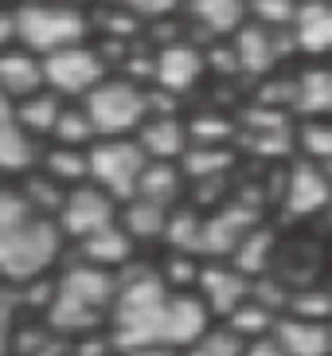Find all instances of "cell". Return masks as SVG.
I'll use <instances>...</instances> for the list:
<instances>
[{
	"mask_svg": "<svg viewBox=\"0 0 332 356\" xmlns=\"http://www.w3.org/2000/svg\"><path fill=\"white\" fill-rule=\"evenodd\" d=\"M172 290L160 270H137L122 278L114 302V345L117 353H133L145 345H165V317Z\"/></svg>",
	"mask_w": 332,
	"mask_h": 356,
	"instance_id": "cell-1",
	"label": "cell"
},
{
	"mask_svg": "<svg viewBox=\"0 0 332 356\" xmlns=\"http://www.w3.org/2000/svg\"><path fill=\"white\" fill-rule=\"evenodd\" d=\"M12 28H16V40L28 51L55 55L63 47H78L90 20L71 4H24L12 16Z\"/></svg>",
	"mask_w": 332,
	"mask_h": 356,
	"instance_id": "cell-2",
	"label": "cell"
},
{
	"mask_svg": "<svg viewBox=\"0 0 332 356\" xmlns=\"http://www.w3.org/2000/svg\"><path fill=\"white\" fill-rule=\"evenodd\" d=\"M59 254V227L47 216L20 223L12 231H0V274L8 282H28L40 278Z\"/></svg>",
	"mask_w": 332,
	"mask_h": 356,
	"instance_id": "cell-3",
	"label": "cell"
},
{
	"mask_svg": "<svg viewBox=\"0 0 332 356\" xmlns=\"http://www.w3.org/2000/svg\"><path fill=\"white\" fill-rule=\"evenodd\" d=\"M86 114H90L98 137H129L145 126L149 95L133 79H106L86 95Z\"/></svg>",
	"mask_w": 332,
	"mask_h": 356,
	"instance_id": "cell-4",
	"label": "cell"
},
{
	"mask_svg": "<svg viewBox=\"0 0 332 356\" xmlns=\"http://www.w3.org/2000/svg\"><path fill=\"white\" fill-rule=\"evenodd\" d=\"M86 157H90V180L102 192H110L122 204H129L137 196V184H141V177L149 168L145 149L137 141H129V137H102L98 145H90Z\"/></svg>",
	"mask_w": 332,
	"mask_h": 356,
	"instance_id": "cell-5",
	"label": "cell"
},
{
	"mask_svg": "<svg viewBox=\"0 0 332 356\" xmlns=\"http://www.w3.org/2000/svg\"><path fill=\"white\" fill-rule=\"evenodd\" d=\"M332 208V177L324 165H313L305 157H293L281 180V211H290L293 220L324 216Z\"/></svg>",
	"mask_w": 332,
	"mask_h": 356,
	"instance_id": "cell-6",
	"label": "cell"
},
{
	"mask_svg": "<svg viewBox=\"0 0 332 356\" xmlns=\"http://www.w3.org/2000/svg\"><path fill=\"white\" fill-rule=\"evenodd\" d=\"M106 63L94 47H63V51L47 55L43 59V79L51 90H63V95H90L94 86H102L106 79Z\"/></svg>",
	"mask_w": 332,
	"mask_h": 356,
	"instance_id": "cell-7",
	"label": "cell"
},
{
	"mask_svg": "<svg viewBox=\"0 0 332 356\" xmlns=\"http://www.w3.org/2000/svg\"><path fill=\"white\" fill-rule=\"evenodd\" d=\"M231 43H235V55H239V71L254 74V79L278 74V63L285 51L297 55L293 32H270V28H258V24H250V20L231 35Z\"/></svg>",
	"mask_w": 332,
	"mask_h": 356,
	"instance_id": "cell-8",
	"label": "cell"
},
{
	"mask_svg": "<svg viewBox=\"0 0 332 356\" xmlns=\"http://www.w3.org/2000/svg\"><path fill=\"white\" fill-rule=\"evenodd\" d=\"M258 220H262L258 208L247 204V200H227V204H219L208 220H204V254L231 262V254L239 251L242 239L258 227Z\"/></svg>",
	"mask_w": 332,
	"mask_h": 356,
	"instance_id": "cell-9",
	"label": "cell"
},
{
	"mask_svg": "<svg viewBox=\"0 0 332 356\" xmlns=\"http://www.w3.org/2000/svg\"><path fill=\"white\" fill-rule=\"evenodd\" d=\"M117 223V200L102 188H74L67 192V204L59 211V227L74 239H94L98 231Z\"/></svg>",
	"mask_w": 332,
	"mask_h": 356,
	"instance_id": "cell-10",
	"label": "cell"
},
{
	"mask_svg": "<svg viewBox=\"0 0 332 356\" xmlns=\"http://www.w3.org/2000/svg\"><path fill=\"white\" fill-rule=\"evenodd\" d=\"M196 293L208 302L211 317H223V321H227L250 293H254V278L242 274L235 262H208V266L199 270Z\"/></svg>",
	"mask_w": 332,
	"mask_h": 356,
	"instance_id": "cell-11",
	"label": "cell"
},
{
	"mask_svg": "<svg viewBox=\"0 0 332 356\" xmlns=\"http://www.w3.org/2000/svg\"><path fill=\"white\" fill-rule=\"evenodd\" d=\"M204 74H208V51H204V47H192V43L180 40V43H165V47L156 51L153 79H156V86L168 90L172 98L192 90Z\"/></svg>",
	"mask_w": 332,
	"mask_h": 356,
	"instance_id": "cell-12",
	"label": "cell"
},
{
	"mask_svg": "<svg viewBox=\"0 0 332 356\" xmlns=\"http://www.w3.org/2000/svg\"><path fill=\"white\" fill-rule=\"evenodd\" d=\"M293 47L301 59L332 63V0H301L293 20Z\"/></svg>",
	"mask_w": 332,
	"mask_h": 356,
	"instance_id": "cell-13",
	"label": "cell"
},
{
	"mask_svg": "<svg viewBox=\"0 0 332 356\" xmlns=\"http://www.w3.org/2000/svg\"><path fill=\"white\" fill-rule=\"evenodd\" d=\"M211 329V309L208 302L192 290H172V302H168V317H165V345L180 348L196 345L199 337Z\"/></svg>",
	"mask_w": 332,
	"mask_h": 356,
	"instance_id": "cell-14",
	"label": "cell"
},
{
	"mask_svg": "<svg viewBox=\"0 0 332 356\" xmlns=\"http://www.w3.org/2000/svg\"><path fill=\"white\" fill-rule=\"evenodd\" d=\"M137 145L145 149L149 161H168V165H180V161H184V153L192 149L188 122H180L176 114H149L145 126L137 129Z\"/></svg>",
	"mask_w": 332,
	"mask_h": 356,
	"instance_id": "cell-15",
	"label": "cell"
},
{
	"mask_svg": "<svg viewBox=\"0 0 332 356\" xmlns=\"http://www.w3.org/2000/svg\"><path fill=\"white\" fill-rule=\"evenodd\" d=\"M293 114L332 122V63H309L293 74Z\"/></svg>",
	"mask_w": 332,
	"mask_h": 356,
	"instance_id": "cell-16",
	"label": "cell"
},
{
	"mask_svg": "<svg viewBox=\"0 0 332 356\" xmlns=\"http://www.w3.org/2000/svg\"><path fill=\"white\" fill-rule=\"evenodd\" d=\"M274 341L290 356H332V321H305L281 314Z\"/></svg>",
	"mask_w": 332,
	"mask_h": 356,
	"instance_id": "cell-17",
	"label": "cell"
},
{
	"mask_svg": "<svg viewBox=\"0 0 332 356\" xmlns=\"http://www.w3.org/2000/svg\"><path fill=\"white\" fill-rule=\"evenodd\" d=\"M47 83L43 79V63L31 51H4L0 55V95L4 102H20V98L40 95V86Z\"/></svg>",
	"mask_w": 332,
	"mask_h": 356,
	"instance_id": "cell-18",
	"label": "cell"
},
{
	"mask_svg": "<svg viewBox=\"0 0 332 356\" xmlns=\"http://www.w3.org/2000/svg\"><path fill=\"white\" fill-rule=\"evenodd\" d=\"M188 12L211 35H235L247 24V0H188Z\"/></svg>",
	"mask_w": 332,
	"mask_h": 356,
	"instance_id": "cell-19",
	"label": "cell"
},
{
	"mask_svg": "<svg viewBox=\"0 0 332 356\" xmlns=\"http://www.w3.org/2000/svg\"><path fill=\"white\" fill-rule=\"evenodd\" d=\"M31 161H35V141H31V134H24L16 126L12 106L0 102V168L4 172H24V168H31Z\"/></svg>",
	"mask_w": 332,
	"mask_h": 356,
	"instance_id": "cell-20",
	"label": "cell"
},
{
	"mask_svg": "<svg viewBox=\"0 0 332 356\" xmlns=\"http://www.w3.org/2000/svg\"><path fill=\"white\" fill-rule=\"evenodd\" d=\"M168 220H172V208L153 204V200H145V196H133L122 208V227L129 231L133 239H165Z\"/></svg>",
	"mask_w": 332,
	"mask_h": 356,
	"instance_id": "cell-21",
	"label": "cell"
},
{
	"mask_svg": "<svg viewBox=\"0 0 332 356\" xmlns=\"http://www.w3.org/2000/svg\"><path fill=\"white\" fill-rule=\"evenodd\" d=\"M235 165H239V153H235V149L192 145V149L184 153V161H180V172H184L188 180L204 184V180H223Z\"/></svg>",
	"mask_w": 332,
	"mask_h": 356,
	"instance_id": "cell-22",
	"label": "cell"
},
{
	"mask_svg": "<svg viewBox=\"0 0 332 356\" xmlns=\"http://www.w3.org/2000/svg\"><path fill=\"white\" fill-rule=\"evenodd\" d=\"M278 321H281L278 309H270L266 302H258V298L250 293L247 302H242L223 325H227V329H235V333H239L247 345H254V341H266V337H274Z\"/></svg>",
	"mask_w": 332,
	"mask_h": 356,
	"instance_id": "cell-23",
	"label": "cell"
},
{
	"mask_svg": "<svg viewBox=\"0 0 332 356\" xmlns=\"http://www.w3.org/2000/svg\"><path fill=\"white\" fill-rule=\"evenodd\" d=\"M129 259H133V235H129L122 223L98 231L94 239H86V262H90V266L117 270V266H125Z\"/></svg>",
	"mask_w": 332,
	"mask_h": 356,
	"instance_id": "cell-24",
	"label": "cell"
},
{
	"mask_svg": "<svg viewBox=\"0 0 332 356\" xmlns=\"http://www.w3.org/2000/svg\"><path fill=\"white\" fill-rule=\"evenodd\" d=\"M12 118H16V126H20L24 134H31V137H43V134L55 137V126H59V118H63V106L55 102V95H31V98H20V102H16Z\"/></svg>",
	"mask_w": 332,
	"mask_h": 356,
	"instance_id": "cell-25",
	"label": "cell"
},
{
	"mask_svg": "<svg viewBox=\"0 0 332 356\" xmlns=\"http://www.w3.org/2000/svg\"><path fill=\"white\" fill-rule=\"evenodd\" d=\"M180 184H184L180 165H168V161H149L145 177H141V184H137V196H145V200H153V204L172 208V204L180 200Z\"/></svg>",
	"mask_w": 332,
	"mask_h": 356,
	"instance_id": "cell-26",
	"label": "cell"
},
{
	"mask_svg": "<svg viewBox=\"0 0 332 356\" xmlns=\"http://www.w3.org/2000/svg\"><path fill=\"white\" fill-rule=\"evenodd\" d=\"M293 145H297V157L329 168L332 165V122H324V118H305V122H297Z\"/></svg>",
	"mask_w": 332,
	"mask_h": 356,
	"instance_id": "cell-27",
	"label": "cell"
},
{
	"mask_svg": "<svg viewBox=\"0 0 332 356\" xmlns=\"http://www.w3.org/2000/svg\"><path fill=\"white\" fill-rule=\"evenodd\" d=\"M270 259H274V231L270 227H254L242 239V247L235 254H231V262L239 266L242 274H250V278H262L266 274V266H270Z\"/></svg>",
	"mask_w": 332,
	"mask_h": 356,
	"instance_id": "cell-28",
	"label": "cell"
},
{
	"mask_svg": "<svg viewBox=\"0 0 332 356\" xmlns=\"http://www.w3.org/2000/svg\"><path fill=\"white\" fill-rule=\"evenodd\" d=\"M242 134V126L227 114H196L188 122V137L192 145H215V149H231V141Z\"/></svg>",
	"mask_w": 332,
	"mask_h": 356,
	"instance_id": "cell-29",
	"label": "cell"
},
{
	"mask_svg": "<svg viewBox=\"0 0 332 356\" xmlns=\"http://www.w3.org/2000/svg\"><path fill=\"white\" fill-rule=\"evenodd\" d=\"M204 220L208 216H199L196 208H172L165 239L184 254H204Z\"/></svg>",
	"mask_w": 332,
	"mask_h": 356,
	"instance_id": "cell-30",
	"label": "cell"
},
{
	"mask_svg": "<svg viewBox=\"0 0 332 356\" xmlns=\"http://www.w3.org/2000/svg\"><path fill=\"white\" fill-rule=\"evenodd\" d=\"M285 314H290V317H305V321H332V290H329V286L317 290L313 282L293 286Z\"/></svg>",
	"mask_w": 332,
	"mask_h": 356,
	"instance_id": "cell-31",
	"label": "cell"
},
{
	"mask_svg": "<svg viewBox=\"0 0 332 356\" xmlns=\"http://www.w3.org/2000/svg\"><path fill=\"white\" fill-rule=\"evenodd\" d=\"M301 0H247V20L270 32H293Z\"/></svg>",
	"mask_w": 332,
	"mask_h": 356,
	"instance_id": "cell-32",
	"label": "cell"
},
{
	"mask_svg": "<svg viewBox=\"0 0 332 356\" xmlns=\"http://www.w3.org/2000/svg\"><path fill=\"white\" fill-rule=\"evenodd\" d=\"M184 356H247V341L227 325H211L196 345H188Z\"/></svg>",
	"mask_w": 332,
	"mask_h": 356,
	"instance_id": "cell-33",
	"label": "cell"
},
{
	"mask_svg": "<svg viewBox=\"0 0 332 356\" xmlns=\"http://www.w3.org/2000/svg\"><path fill=\"white\" fill-rule=\"evenodd\" d=\"M47 177L59 184V180H83L90 177V157H83V149L59 145L47 153Z\"/></svg>",
	"mask_w": 332,
	"mask_h": 356,
	"instance_id": "cell-34",
	"label": "cell"
},
{
	"mask_svg": "<svg viewBox=\"0 0 332 356\" xmlns=\"http://www.w3.org/2000/svg\"><path fill=\"white\" fill-rule=\"evenodd\" d=\"M55 137H59V145L83 149V145H90L94 137H98V129H94V122H90L86 110H63L59 126H55Z\"/></svg>",
	"mask_w": 332,
	"mask_h": 356,
	"instance_id": "cell-35",
	"label": "cell"
},
{
	"mask_svg": "<svg viewBox=\"0 0 332 356\" xmlns=\"http://www.w3.org/2000/svg\"><path fill=\"white\" fill-rule=\"evenodd\" d=\"M24 196L35 208V216H43V211H63V204H67V196L59 192L55 180H31L28 188H24Z\"/></svg>",
	"mask_w": 332,
	"mask_h": 356,
	"instance_id": "cell-36",
	"label": "cell"
},
{
	"mask_svg": "<svg viewBox=\"0 0 332 356\" xmlns=\"http://www.w3.org/2000/svg\"><path fill=\"white\" fill-rule=\"evenodd\" d=\"M122 4L133 12V16H141V20H165V16H172V12H176L180 4H188V0H122Z\"/></svg>",
	"mask_w": 332,
	"mask_h": 356,
	"instance_id": "cell-37",
	"label": "cell"
},
{
	"mask_svg": "<svg viewBox=\"0 0 332 356\" xmlns=\"http://www.w3.org/2000/svg\"><path fill=\"white\" fill-rule=\"evenodd\" d=\"M247 356H290L285 348L274 341V337H266V341H254V345H247Z\"/></svg>",
	"mask_w": 332,
	"mask_h": 356,
	"instance_id": "cell-38",
	"label": "cell"
},
{
	"mask_svg": "<svg viewBox=\"0 0 332 356\" xmlns=\"http://www.w3.org/2000/svg\"><path fill=\"white\" fill-rule=\"evenodd\" d=\"M122 356H184V353L172 345H145V348H133V353H122Z\"/></svg>",
	"mask_w": 332,
	"mask_h": 356,
	"instance_id": "cell-39",
	"label": "cell"
},
{
	"mask_svg": "<svg viewBox=\"0 0 332 356\" xmlns=\"http://www.w3.org/2000/svg\"><path fill=\"white\" fill-rule=\"evenodd\" d=\"M324 223H329V231H332V208H329V211H324Z\"/></svg>",
	"mask_w": 332,
	"mask_h": 356,
	"instance_id": "cell-40",
	"label": "cell"
},
{
	"mask_svg": "<svg viewBox=\"0 0 332 356\" xmlns=\"http://www.w3.org/2000/svg\"><path fill=\"white\" fill-rule=\"evenodd\" d=\"M329 290H332V278H329Z\"/></svg>",
	"mask_w": 332,
	"mask_h": 356,
	"instance_id": "cell-41",
	"label": "cell"
}]
</instances>
